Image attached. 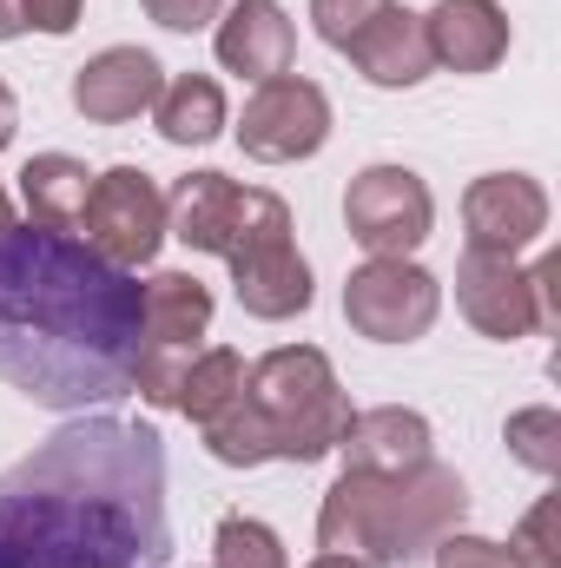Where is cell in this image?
<instances>
[{
    "label": "cell",
    "mask_w": 561,
    "mask_h": 568,
    "mask_svg": "<svg viewBox=\"0 0 561 568\" xmlns=\"http://www.w3.org/2000/svg\"><path fill=\"white\" fill-rule=\"evenodd\" d=\"M561 265H516V258H496V252H462L456 265V304L462 317L482 331V337H529V331H549L561 317Z\"/></svg>",
    "instance_id": "7"
},
{
    "label": "cell",
    "mask_w": 561,
    "mask_h": 568,
    "mask_svg": "<svg viewBox=\"0 0 561 568\" xmlns=\"http://www.w3.org/2000/svg\"><path fill=\"white\" fill-rule=\"evenodd\" d=\"M145 291V331H140V364H133V390L152 410L178 404V384L212 331V291L192 272H152Z\"/></svg>",
    "instance_id": "6"
},
{
    "label": "cell",
    "mask_w": 561,
    "mask_h": 568,
    "mask_svg": "<svg viewBox=\"0 0 561 568\" xmlns=\"http://www.w3.org/2000/svg\"><path fill=\"white\" fill-rule=\"evenodd\" d=\"M140 7L159 20V27H172V33H198L205 20L225 13V0H140Z\"/></svg>",
    "instance_id": "26"
},
{
    "label": "cell",
    "mask_w": 561,
    "mask_h": 568,
    "mask_svg": "<svg viewBox=\"0 0 561 568\" xmlns=\"http://www.w3.org/2000/svg\"><path fill=\"white\" fill-rule=\"evenodd\" d=\"M13 126H20V106H13V87L0 80V152L13 145Z\"/></svg>",
    "instance_id": "28"
},
{
    "label": "cell",
    "mask_w": 561,
    "mask_h": 568,
    "mask_svg": "<svg viewBox=\"0 0 561 568\" xmlns=\"http://www.w3.org/2000/svg\"><path fill=\"white\" fill-rule=\"evenodd\" d=\"M344 60L370 80V87H417V80H429V40H422V13H410V7H384L350 47H344Z\"/></svg>",
    "instance_id": "17"
},
{
    "label": "cell",
    "mask_w": 561,
    "mask_h": 568,
    "mask_svg": "<svg viewBox=\"0 0 561 568\" xmlns=\"http://www.w3.org/2000/svg\"><path fill=\"white\" fill-rule=\"evenodd\" d=\"M310 568H364V562H357V556H330V549H317V562Z\"/></svg>",
    "instance_id": "30"
},
{
    "label": "cell",
    "mask_w": 561,
    "mask_h": 568,
    "mask_svg": "<svg viewBox=\"0 0 561 568\" xmlns=\"http://www.w3.org/2000/svg\"><path fill=\"white\" fill-rule=\"evenodd\" d=\"M86 185H93V172L67 152H40V159L20 165V205L40 232H73L80 205H86Z\"/></svg>",
    "instance_id": "18"
},
{
    "label": "cell",
    "mask_w": 561,
    "mask_h": 568,
    "mask_svg": "<svg viewBox=\"0 0 561 568\" xmlns=\"http://www.w3.org/2000/svg\"><path fill=\"white\" fill-rule=\"evenodd\" d=\"M165 232L192 252L232 265L238 304L265 324L310 311V265L290 239V205L265 185H238L225 172H185L165 199Z\"/></svg>",
    "instance_id": "3"
},
{
    "label": "cell",
    "mask_w": 561,
    "mask_h": 568,
    "mask_svg": "<svg viewBox=\"0 0 561 568\" xmlns=\"http://www.w3.org/2000/svg\"><path fill=\"white\" fill-rule=\"evenodd\" d=\"M238 390H245V357H238L232 344H212V351H198V357H192V371H185V384H178V404H172V410H185L192 424H212Z\"/></svg>",
    "instance_id": "20"
},
{
    "label": "cell",
    "mask_w": 561,
    "mask_h": 568,
    "mask_svg": "<svg viewBox=\"0 0 561 568\" xmlns=\"http://www.w3.org/2000/svg\"><path fill=\"white\" fill-rule=\"evenodd\" d=\"M462 225H469V252L522 258L549 232V192L529 172H482L462 192Z\"/></svg>",
    "instance_id": "12"
},
{
    "label": "cell",
    "mask_w": 561,
    "mask_h": 568,
    "mask_svg": "<svg viewBox=\"0 0 561 568\" xmlns=\"http://www.w3.org/2000/svg\"><path fill=\"white\" fill-rule=\"evenodd\" d=\"M429 60L449 73H489L509 53V13L496 0H436L422 13Z\"/></svg>",
    "instance_id": "14"
},
{
    "label": "cell",
    "mask_w": 561,
    "mask_h": 568,
    "mask_svg": "<svg viewBox=\"0 0 561 568\" xmlns=\"http://www.w3.org/2000/svg\"><path fill=\"white\" fill-rule=\"evenodd\" d=\"M80 7L86 0H20V20L40 27V33H73L80 27Z\"/></svg>",
    "instance_id": "27"
},
{
    "label": "cell",
    "mask_w": 561,
    "mask_h": 568,
    "mask_svg": "<svg viewBox=\"0 0 561 568\" xmlns=\"http://www.w3.org/2000/svg\"><path fill=\"white\" fill-rule=\"evenodd\" d=\"M0 232H13V199L0 192Z\"/></svg>",
    "instance_id": "31"
},
{
    "label": "cell",
    "mask_w": 561,
    "mask_h": 568,
    "mask_svg": "<svg viewBox=\"0 0 561 568\" xmlns=\"http://www.w3.org/2000/svg\"><path fill=\"white\" fill-rule=\"evenodd\" d=\"M442 311V284L410 258H370L344 278V317L370 344H417Z\"/></svg>",
    "instance_id": "10"
},
{
    "label": "cell",
    "mask_w": 561,
    "mask_h": 568,
    "mask_svg": "<svg viewBox=\"0 0 561 568\" xmlns=\"http://www.w3.org/2000/svg\"><path fill=\"white\" fill-rule=\"evenodd\" d=\"M337 449H344V469H364V476L417 469V463H429V417L404 410V404L350 410V424H344V436H337Z\"/></svg>",
    "instance_id": "16"
},
{
    "label": "cell",
    "mask_w": 561,
    "mask_h": 568,
    "mask_svg": "<svg viewBox=\"0 0 561 568\" xmlns=\"http://www.w3.org/2000/svg\"><path fill=\"white\" fill-rule=\"evenodd\" d=\"M212 568H290L284 562V542L258 523V516H225L218 536H212Z\"/></svg>",
    "instance_id": "21"
},
{
    "label": "cell",
    "mask_w": 561,
    "mask_h": 568,
    "mask_svg": "<svg viewBox=\"0 0 561 568\" xmlns=\"http://www.w3.org/2000/svg\"><path fill=\"white\" fill-rule=\"evenodd\" d=\"M324 140H330V100L317 80H304V73L258 80V93L245 100V120H238V145L252 159L290 165V159H310Z\"/></svg>",
    "instance_id": "11"
},
{
    "label": "cell",
    "mask_w": 561,
    "mask_h": 568,
    "mask_svg": "<svg viewBox=\"0 0 561 568\" xmlns=\"http://www.w3.org/2000/svg\"><path fill=\"white\" fill-rule=\"evenodd\" d=\"M344 225L370 258H410L436 225V199L410 165H364L344 192Z\"/></svg>",
    "instance_id": "9"
},
{
    "label": "cell",
    "mask_w": 561,
    "mask_h": 568,
    "mask_svg": "<svg viewBox=\"0 0 561 568\" xmlns=\"http://www.w3.org/2000/svg\"><path fill=\"white\" fill-rule=\"evenodd\" d=\"M290 53H297V33H290L278 0H232L225 7V20H218V67L225 73L278 80V73H290Z\"/></svg>",
    "instance_id": "15"
},
{
    "label": "cell",
    "mask_w": 561,
    "mask_h": 568,
    "mask_svg": "<svg viewBox=\"0 0 561 568\" xmlns=\"http://www.w3.org/2000/svg\"><path fill=\"white\" fill-rule=\"evenodd\" d=\"M384 7H390V0H310V27H317V40H324V47H337V53H344V47H350L377 13H384Z\"/></svg>",
    "instance_id": "23"
},
{
    "label": "cell",
    "mask_w": 561,
    "mask_h": 568,
    "mask_svg": "<svg viewBox=\"0 0 561 568\" xmlns=\"http://www.w3.org/2000/svg\"><path fill=\"white\" fill-rule=\"evenodd\" d=\"M145 291L67 232H0V384L40 410H93L133 390Z\"/></svg>",
    "instance_id": "2"
},
{
    "label": "cell",
    "mask_w": 561,
    "mask_h": 568,
    "mask_svg": "<svg viewBox=\"0 0 561 568\" xmlns=\"http://www.w3.org/2000/svg\"><path fill=\"white\" fill-rule=\"evenodd\" d=\"M436 568H529L509 542H489V536H462V529H449L436 549Z\"/></svg>",
    "instance_id": "25"
},
{
    "label": "cell",
    "mask_w": 561,
    "mask_h": 568,
    "mask_svg": "<svg viewBox=\"0 0 561 568\" xmlns=\"http://www.w3.org/2000/svg\"><path fill=\"white\" fill-rule=\"evenodd\" d=\"M344 424L350 397L330 357L310 344H278L258 364H245V390L198 429L225 469H258V463H324Z\"/></svg>",
    "instance_id": "4"
},
{
    "label": "cell",
    "mask_w": 561,
    "mask_h": 568,
    "mask_svg": "<svg viewBox=\"0 0 561 568\" xmlns=\"http://www.w3.org/2000/svg\"><path fill=\"white\" fill-rule=\"evenodd\" d=\"M165 443L80 417L0 476V568H165Z\"/></svg>",
    "instance_id": "1"
},
{
    "label": "cell",
    "mask_w": 561,
    "mask_h": 568,
    "mask_svg": "<svg viewBox=\"0 0 561 568\" xmlns=\"http://www.w3.org/2000/svg\"><path fill=\"white\" fill-rule=\"evenodd\" d=\"M555 516H561V503L555 496H542L529 516H522V529L509 536V549L522 556L529 568H561V536H555Z\"/></svg>",
    "instance_id": "24"
},
{
    "label": "cell",
    "mask_w": 561,
    "mask_h": 568,
    "mask_svg": "<svg viewBox=\"0 0 561 568\" xmlns=\"http://www.w3.org/2000/svg\"><path fill=\"white\" fill-rule=\"evenodd\" d=\"M152 120H159V133H165L172 145L218 140V133H225V87H218L212 73H178V80L159 87Z\"/></svg>",
    "instance_id": "19"
},
{
    "label": "cell",
    "mask_w": 561,
    "mask_h": 568,
    "mask_svg": "<svg viewBox=\"0 0 561 568\" xmlns=\"http://www.w3.org/2000/svg\"><path fill=\"white\" fill-rule=\"evenodd\" d=\"M469 489L456 469H442L436 456L397 476H364L344 469L324 489L317 509V549L330 556H357L364 568H410L422 562L449 529H462Z\"/></svg>",
    "instance_id": "5"
},
{
    "label": "cell",
    "mask_w": 561,
    "mask_h": 568,
    "mask_svg": "<svg viewBox=\"0 0 561 568\" xmlns=\"http://www.w3.org/2000/svg\"><path fill=\"white\" fill-rule=\"evenodd\" d=\"M27 20H20V0H0V40H20Z\"/></svg>",
    "instance_id": "29"
},
{
    "label": "cell",
    "mask_w": 561,
    "mask_h": 568,
    "mask_svg": "<svg viewBox=\"0 0 561 568\" xmlns=\"http://www.w3.org/2000/svg\"><path fill=\"white\" fill-rule=\"evenodd\" d=\"M502 436H509V449H516L536 476H555L561 469V417L549 404H542V410H516Z\"/></svg>",
    "instance_id": "22"
},
{
    "label": "cell",
    "mask_w": 561,
    "mask_h": 568,
    "mask_svg": "<svg viewBox=\"0 0 561 568\" xmlns=\"http://www.w3.org/2000/svg\"><path fill=\"white\" fill-rule=\"evenodd\" d=\"M159 87H165V67L145 47H106L73 73V106L93 126H126V120L152 113Z\"/></svg>",
    "instance_id": "13"
},
{
    "label": "cell",
    "mask_w": 561,
    "mask_h": 568,
    "mask_svg": "<svg viewBox=\"0 0 561 568\" xmlns=\"http://www.w3.org/2000/svg\"><path fill=\"white\" fill-rule=\"evenodd\" d=\"M73 232H86L80 245L100 252L106 265L140 272V265L159 258V245H165V192L152 185L145 165H113V172H100L86 185V205H80V225Z\"/></svg>",
    "instance_id": "8"
}]
</instances>
